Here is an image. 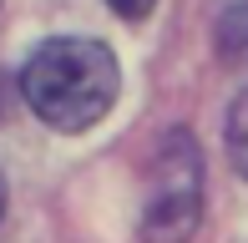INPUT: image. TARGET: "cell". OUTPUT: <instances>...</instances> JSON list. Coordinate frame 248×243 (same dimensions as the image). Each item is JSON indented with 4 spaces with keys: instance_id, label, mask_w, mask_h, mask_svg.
I'll list each match as a JSON object with an SVG mask.
<instances>
[{
    "instance_id": "obj_6",
    "label": "cell",
    "mask_w": 248,
    "mask_h": 243,
    "mask_svg": "<svg viewBox=\"0 0 248 243\" xmlns=\"http://www.w3.org/2000/svg\"><path fill=\"white\" fill-rule=\"evenodd\" d=\"M0 208H5V182H0Z\"/></svg>"
},
{
    "instance_id": "obj_5",
    "label": "cell",
    "mask_w": 248,
    "mask_h": 243,
    "mask_svg": "<svg viewBox=\"0 0 248 243\" xmlns=\"http://www.w3.org/2000/svg\"><path fill=\"white\" fill-rule=\"evenodd\" d=\"M107 5L117 10V15H127V20H142V15L157 5V0H107Z\"/></svg>"
},
{
    "instance_id": "obj_2",
    "label": "cell",
    "mask_w": 248,
    "mask_h": 243,
    "mask_svg": "<svg viewBox=\"0 0 248 243\" xmlns=\"http://www.w3.org/2000/svg\"><path fill=\"white\" fill-rule=\"evenodd\" d=\"M202 223V152L187 132H167L152 157L147 197H142V238L187 243Z\"/></svg>"
},
{
    "instance_id": "obj_1",
    "label": "cell",
    "mask_w": 248,
    "mask_h": 243,
    "mask_svg": "<svg viewBox=\"0 0 248 243\" xmlns=\"http://www.w3.org/2000/svg\"><path fill=\"white\" fill-rule=\"evenodd\" d=\"M31 112L56 132H86L117 102V56L92 36H56L20 66Z\"/></svg>"
},
{
    "instance_id": "obj_4",
    "label": "cell",
    "mask_w": 248,
    "mask_h": 243,
    "mask_svg": "<svg viewBox=\"0 0 248 243\" xmlns=\"http://www.w3.org/2000/svg\"><path fill=\"white\" fill-rule=\"evenodd\" d=\"M228 157H233V167L248 178V86H243V96L228 112Z\"/></svg>"
},
{
    "instance_id": "obj_3",
    "label": "cell",
    "mask_w": 248,
    "mask_h": 243,
    "mask_svg": "<svg viewBox=\"0 0 248 243\" xmlns=\"http://www.w3.org/2000/svg\"><path fill=\"white\" fill-rule=\"evenodd\" d=\"M213 41H218V56H223V61L248 66V0H233V5L218 15Z\"/></svg>"
}]
</instances>
